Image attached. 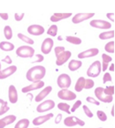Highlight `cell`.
I'll list each match as a JSON object with an SVG mask.
<instances>
[{"instance_id": "1", "label": "cell", "mask_w": 115, "mask_h": 128, "mask_svg": "<svg viewBox=\"0 0 115 128\" xmlns=\"http://www.w3.org/2000/svg\"><path fill=\"white\" fill-rule=\"evenodd\" d=\"M45 74H46L45 67H44V66H36L28 70L26 74V77L28 80L34 83L41 80L45 76Z\"/></svg>"}, {"instance_id": "2", "label": "cell", "mask_w": 115, "mask_h": 128, "mask_svg": "<svg viewBox=\"0 0 115 128\" xmlns=\"http://www.w3.org/2000/svg\"><path fill=\"white\" fill-rule=\"evenodd\" d=\"M16 54L20 58H32L35 54V50L30 46H21L16 50Z\"/></svg>"}, {"instance_id": "3", "label": "cell", "mask_w": 115, "mask_h": 128, "mask_svg": "<svg viewBox=\"0 0 115 128\" xmlns=\"http://www.w3.org/2000/svg\"><path fill=\"white\" fill-rule=\"evenodd\" d=\"M102 71V66H101V63L99 61H95L93 62L92 64L89 66V69L87 71V75L89 77H92V78H95V77H97L98 75L100 74Z\"/></svg>"}, {"instance_id": "4", "label": "cell", "mask_w": 115, "mask_h": 128, "mask_svg": "<svg viewBox=\"0 0 115 128\" xmlns=\"http://www.w3.org/2000/svg\"><path fill=\"white\" fill-rule=\"evenodd\" d=\"M95 96H96V98L99 101H101L103 102H106V104H109V102H111L113 101L112 96L106 94L104 92V88L101 87H98L95 89Z\"/></svg>"}, {"instance_id": "5", "label": "cell", "mask_w": 115, "mask_h": 128, "mask_svg": "<svg viewBox=\"0 0 115 128\" xmlns=\"http://www.w3.org/2000/svg\"><path fill=\"white\" fill-rule=\"evenodd\" d=\"M71 78L66 74H60L58 78V86L62 89H66L71 86Z\"/></svg>"}, {"instance_id": "6", "label": "cell", "mask_w": 115, "mask_h": 128, "mask_svg": "<svg viewBox=\"0 0 115 128\" xmlns=\"http://www.w3.org/2000/svg\"><path fill=\"white\" fill-rule=\"evenodd\" d=\"M64 124L65 126H68V127H72V126H74L76 124L83 126L85 124V122L83 120H81L80 118H78L71 116V117H67L66 118H65Z\"/></svg>"}, {"instance_id": "7", "label": "cell", "mask_w": 115, "mask_h": 128, "mask_svg": "<svg viewBox=\"0 0 115 128\" xmlns=\"http://www.w3.org/2000/svg\"><path fill=\"white\" fill-rule=\"evenodd\" d=\"M54 107H55V102L52 100H47L43 102L41 104H39L37 106V108H36V110L40 113L45 112V111H48L50 110H52Z\"/></svg>"}, {"instance_id": "8", "label": "cell", "mask_w": 115, "mask_h": 128, "mask_svg": "<svg viewBox=\"0 0 115 128\" xmlns=\"http://www.w3.org/2000/svg\"><path fill=\"white\" fill-rule=\"evenodd\" d=\"M58 96L60 99L66 101H72L76 99V94H74L72 91L68 90V89H61L59 93H58Z\"/></svg>"}, {"instance_id": "9", "label": "cell", "mask_w": 115, "mask_h": 128, "mask_svg": "<svg viewBox=\"0 0 115 128\" xmlns=\"http://www.w3.org/2000/svg\"><path fill=\"white\" fill-rule=\"evenodd\" d=\"M89 24L93 28H100V29H109L111 26V23L105 20H91Z\"/></svg>"}, {"instance_id": "10", "label": "cell", "mask_w": 115, "mask_h": 128, "mask_svg": "<svg viewBox=\"0 0 115 128\" xmlns=\"http://www.w3.org/2000/svg\"><path fill=\"white\" fill-rule=\"evenodd\" d=\"M95 14L94 13H77L75 16H74V18L72 19V21L74 24H78L81 23L82 21L90 19L91 17H93Z\"/></svg>"}, {"instance_id": "11", "label": "cell", "mask_w": 115, "mask_h": 128, "mask_svg": "<svg viewBox=\"0 0 115 128\" xmlns=\"http://www.w3.org/2000/svg\"><path fill=\"white\" fill-rule=\"evenodd\" d=\"M53 40L51 38H46L44 42H43V44H42V52L44 53V54H49L50 52L51 51V49L53 47Z\"/></svg>"}, {"instance_id": "12", "label": "cell", "mask_w": 115, "mask_h": 128, "mask_svg": "<svg viewBox=\"0 0 115 128\" xmlns=\"http://www.w3.org/2000/svg\"><path fill=\"white\" fill-rule=\"evenodd\" d=\"M71 55H72L71 51L65 50L64 52H62L61 54H59V56H57V61H56L57 66H62V64H64L65 63H66V61L70 58Z\"/></svg>"}, {"instance_id": "13", "label": "cell", "mask_w": 115, "mask_h": 128, "mask_svg": "<svg viewBox=\"0 0 115 128\" xmlns=\"http://www.w3.org/2000/svg\"><path fill=\"white\" fill-rule=\"evenodd\" d=\"M28 32L33 36H41L44 33V28L40 25H31L28 28Z\"/></svg>"}, {"instance_id": "14", "label": "cell", "mask_w": 115, "mask_h": 128, "mask_svg": "<svg viewBox=\"0 0 115 128\" xmlns=\"http://www.w3.org/2000/svg\"><path fill=\"white\" fill-rule=\"evenodd\" d=\"M99 53V50L96 48H92V49L82 51V52L78 54V58L81 59L82 58H90V56H95Z\"/></svg>"}, {"instance_id": "15", "label": "cell", "mask_w": 115, "mask_h": 128, "mask_svg": "<svg viewBox=\"0 0 115 128\" xmlns=\"http://www.w3.org/2000/svg\"><path fill=\"white\" fill-rule=\"evenodd\" d=\"M16 71H17V66H11L9 67L6 68L5 70L0 71V80L6 79V78L13 75Z\"/></svg>"}, {"instance_id": "16", "label": "cell", "mask_w": 115, "mask_h": 128, "mask_svg": "<svg viewBox=\"0 0 115 128\" xmlns=\"http://www.w3.org/2000/svg\"><path fill=\"white\" fill-rule=\"evenodd\" d=\"M44 86V81H42V80L37 81V82H34L31 85H29V86H27V87L23 88L22 92L23 93H28V92H30V91H33V90H36V89L42 88Z\"/></svg>"}, {"instance_id": "17", "label": "cell", "mask_w": 115, "mask_h": 128, "mask_svg": "<svg viewBox=\"0 0 115 128\" xmlns=\"http://www.w3.org/2000/svg\"><path fill=\"white\" fill-rule=\"evenodd\" d=\"M8 96H9V100L12 104H16L18 101V94L17 90H16V88L11 85L9 87V90H8Z\"/></svg>"}, {"instance_id": "18", "label": "cell", "mask_w": 115, "mask_h": 128, "mask_svg": "<svg viewBox=\"0 0 115 128\" xmlns=\"http://www.w3.org/2000/svg\"><path fill=\"white\" fill-rule=\"evenodd\" d=\"M51 90H52V88H51V86H48V87H46L45 88H44L39 94H37V96H36V98H35L36 102H41V101H43L44 98L51 92Z\"/></svg>"}, {"instance_id": "19", "label": "cell", "mask_w": 115, "mask_h": 128, "mask_svg": "<svg viewBox=\"0 0 115 128\" xmlns=\"http://www.w3.org/2000/svg\"><path fill=\"white\" fill-rule=\"evenodd\" d=\"M52 117H53L52 113H49L48 115L41 116V117L36 118L33 120V124H34L35 126H40V124H44V123L47 122V121L49 120V119H51Z\"/></svg>"}, {"instance_id": "20", "label": "cell", "mask_w": 115, "mask_h": 128, "mask_svg": "<svg viewBox=\"0 0 115 128\" xmlns=\"http://www.w3.org/2000/svg\"><path fill=\"white\" fill-rule=\"evenodd\" d=\"M15 120H16V117L14 115L6 116L4 118L0 119V128H4L6 126H8V124H13Z\"/></svg>"}, {"instance_id": "21", "label": "cell", "mask_w": 115, "mask_h": 128, "mask_svg": "<svg viewBox=\"0 0 115 128\" xmlns=\"http://www.w3.org/2000/svg\"><path fill=\"white\" fill-rule=\"evenodd\" d=\"M70 16H72V13H54L52 16L51 17V20L52 22H58L60 21L61 20H65L69 18Z\"/></svg>"}, {"instance_id": "22", "label": "cell", "mask_w": 115, "mask_h": 128, "mask_svg": "<svg viewBox=\"0 0 115 128\" xmlns=\"http://www.w3.org/2000/svg\"><path fill=\"white\" fill-rule=\"evenodd\" d=\"M81 64H82V63H81V60H74V59H73V60H71L69 62L68 68H69L70 71L74 72V71H76V70H78L81 67Z\"/></svg>"}, {"instance_id": "23", "label": "cell", "mask_w": 115, "mask_h": 128, "mask_svg": "<svg viewBox=\"0 0 115 128\" xmlns=\"http://www.w3.org/2000/svg\"><path fill=\"white\" fill-rule=\"evenodd\" d=\"M102 58H103V64H101V66H102V70L104 72H105L106 69H107L108 66H109V63L112 60L111 56H108L106 54H103L102 55Z\"/></svg>"}, {"instance_id": "24", "label": "cell", "mask_w": 115, "mask_h": 128, "mask_svg": "<svg viewBox=\"0 0 115 128\" xmlns=\"http://www.w3.org/2000/svg\"><path fill=\"white\" fill-rule=\"evenodd\" d=\"M0 49L4 51H11L14 49V45L9 42H0Z\"/></svg>"}, {"instance_id": "25", "label": "cell", "mask_w": 115, "mask_h": 128, "mask_svg": "<svg viewBox=\"0 0 115 128\" xmlns=\"http://www.w3.org/2000/svg\"><path fill=\"white\" fill-rule=\"evenodd\" d=\"M84 84H85V78L80 77L79 79H78V80L76 81L74 89H75L77 92H81V91L84 88Z\"/></svg>"}, {"instance_id": "26", "label": "cell", "mask_w": 115, "mask_h": 128, "mask_svg": "<svg viewBox=\"0 0 115 128\" xmlns=\"http://www.w3.org/2000/svg\"><path fill=\"white\" fill-rule=\"evenodd\" d=\"M115 32L114 30H111V31H107V32H104L101 33L99 34V38L101 40H107V39H111V38L114 37Z\"/></svg>"}, {"instance_id": "27", "label": "cell", "mask_w": 115, "mask_h": 128, "mask_svg": "<svg viewBox=\"0 0 115 128\" xmlns=\"http://www.w3.org/2000/svg\"><path fill=\"white\" fill-rule=\"evenodd\" d=\"M8 110H9V107L7 105V102L0 99V116L4 115Z\"/></svg>"}, {"instance_id": "28", "label": "cell", "mask_w": 115, "mask_h": 128, "mask_svg": "<svg viewBox=\"0 0 115 128\" xmlns=\"http://www.w3.org/2000/svg\"><path fill=\"white\" fill-rule=\"evenodd\" d=\"M29 126V120L27 118L21 119L17 124H15L14 128H28Z\"/></svg>"}, {"instance_id": "29", "label": "cell", "mask_w": 115, "mask_h": 128, "mask_svg": "<svg viewBox=\"0 0 115 128\" xmlns=\"http://www.w3.org/2000/svg\"><path fill=\"white\" fill-rule=\"evenodd\" d=\"M58 108H59V110H60L62 111H65V112H66L67 114H71V111H70L69 108V104H66V102H60V104H58Z\"/></svg>"}, {"instance_id": "30", "label": "cell", "mask_w": 115, "mask_h": 128, "mask_svg": "<svg viewBox=\"0 0 115 128\" xmlns=\"http://www.w3.org/2000/svg\"><path fill=\"white\" fill-rule=\"evenodd\" d=\"M66 41L69 42L70 44H75V45H79V44H81V40L79 37H75V36H67Z\"/></svg>"}, {"instance_id": "31", "label": "cell", "mask_w": 115, "mask_h": 128, "mask_svg": "<svg viewBox=\"0 0 115 128\" xmlns=\"http://www.w3.org/2000/svg\"><path fill=\"white\" fill-rule=\"evenodd\" d=\"M4 34L7 40H10L13 38V30L10 26H6L4 28Z\"/></svg>"}, {"instance_id": "32", "label": "cell", "mask_w": 115, "mask_h": 128, "mask_svg": "<svg viewBox=\"0 0 115 128\" xmlns=\"http://www.w3.org/2000/svg\"><path fill=\"white\" fill-rule=\"evenodd\" d=\"M105 50L109 53H114L115 52V42L112 41V42H108L107 44L105 45L104 47Z\"/></svg>"}, {"instance_id": "33", "label": "cell", "mask_w": 115, "mask_h": 128, "mask_svg": "<svg viewBox=\"0 0 115 128\" xmlns=\"http://www.w3.org/2000/svg\"><path fill=\"white\" fill-rule=\"evenodd\" d=\"M18 37L20 38L21 40H22L23 42H27V44H34V41H33L31 38L29 37H27L26 36H24L23 34H18Z\"/></svg>"}, {"instance_id": "34", "label": "cell", "mask_w": 115, "mask_h": 128, "mask_svg": "<svg viewBox=\"0 0 115 128\" xmlns=\"http://www.w3.org/2000/svg\"><path fill=\"white\" fill-rule=\"evenodd\" d=\"M57 33H58V26H57L56 25L51 26L47 31V34L51 36H55L57 34Z\"/></svg>"}, {"instance_id": "35", "label": "cell", "mask_w": 115, "mask_h": 128, "mask_svg": "<svg viewBox=\"0 0 115 128\" xmlns=\"http://www.w3.org/2000/svg\"><path fill=\"white\" fill-rule=\"evenodd\" d=\"M96 115H97L98 118H99L101 121H103V122H104V121L107 120V116H106V114L104 112V111L97 110V111H96Z\"/></svg>"}, {"instance_id": "36", "label": "cell", "mask_w": 115, "mask_h": 128, "mask_svg": "<svg viewBox=\"0 0 115 128\" xmlns=\"http://www.w3.org/2000/svg\"><path fill=\"white\" fill-rule=\"evenodd\" d=\"M94 87V81L90 79H85V84H84V88L85 89H90Z\"/></svg>"}, {"instance_id": "37", "label": "cell", "mask_w": 115, "mask_h": 128, "mask_svg": "<svg viewBox=\"0 0 115 128\" xmlns=\"http://www.w3.org/2000/svg\"><path fill=\"white\" fill-rule=\"evenodd\" d=\"M114 86H109V87H107L106 88H104V92L106 94H108V96H112L113 94H114Z\"/></svg>"}, {"instance_id": "38", "label": "cell", "mask_w": 115, "mask_h": 128, "mask_svg": "<svg viewBox=\"0 0 115 128\" xmlns=\"http://www.w3.org/2000/svg\"><path fill=\"white\" fill-rule=\"evenodd\" d=\"M83 110H84V112H85V114L88 116L89 118H92L93 117V114H92V112L90 111V110L89 109V108L87 107L86 105H83Z\"/></svg>"}, {"instance_id": "39", "label": "cell", "mask_w": 115, "mask_h": 128, "mask_svg": "<svg viewBox=\"0 0 115 128\" xmlns=\"http://www.w3.org/2000/svg\"><path fill=\"white\" fill-rule=\"evenodd\" d=\"M54 51H55V55H56V56H59V54H61L62 52H64L65 48L63 47V46H62V47H59H59L55 48Z\"/></svg>"}, {"instance_id": "40", "label": "cell", "mask_w": 115, "mask_h": 128, "mask_svg": "<svg viewBox=\"0 0 115 128\" xmlns=\"http://www.w3.org/2000/svg\"><path fill=\"white\" fill-rule=\"evenodd\" d=\"M81 105V101H76V102L74 104V106L72 107V109H71V110H70V111H71V112H74V111H75L76 110H77Z\"/></svg>"}, {"instance_id": "41", "label": "cell", "mask_w": 115, "mask_h": 128, "mask_svg": "<svg viewBox=\"0 0 115 128\" xmlns=\"http://www.w3.org/2000/svg\"><path fill=\"white\" fill-rule=\"evenodd\" d=\"M108 81H111V77L109 72H106L104 75V77H103V82L106 83V82H108Z\"/></svg>"}, {"instance_id": "42", "label": "cell", "mask_w": 115, "mask_h": 128, "mask_svg": "<svg viewBox=\"0 0 115 128\" xmlns=\"http://www.w3.org/2000/svg\"><path fill=\"white\" fill-rule=\"evenodd\" d=\"M86 100H87V102H91V104H96V105H97V106L99 105V102H98V101H96V100L94 99V98H93V97H90V96H88Z\"/></svg>"}, {"instance_id": "43", "label": "cell", "mask_w": 115, "mask_h": 128, "mask_svg": "<svg viewBox=\"0 0 115 128\" xmlns=\"http://www.w3.org/2000/svg\"><path fill=\"white\" fill-rule=\"evenodd\" d=\"M24 13H21V14H19V13H15V14H14V18H15V20L17 21H21V20L23 19V17H24Z\"/></svg>"}, {"instance_id": "44", "label": "cell", "mask_w": 115, "mask_h": 128, "mask_svg": "<svg viewBox=\"0 0 115 128\" xmlns=\"http://www.w3.org/2000/svg\"><path fill=\"white\" fill-rule=\"evenodd\" d=\"M3 62L6 63V64H12V59H11V58H10L9 56H6V58H3Z\"/></svg>"}, {"instance_id": "45", "label": "cell", "mask_w": 115, "mask_h": 128, "mask_svg": "<svg viewBox=\"0 0 115 128\" xmlns=\"http://www.w3.org/2000/svg\"><path fill=\"white\" fill-rule=\"evenodd\" d=\"M114 13H107V14H106V17L108 18V19H110L111 20V21H112V22H114L115 21V19H114Z\"/></svg>"}, {"instance_id": "46", "label": "cell", "mask_w": 115, "mask_h": 128, "mask_svg": "<svg viewBox=\"0 0 115 128\" xmlns=\"http://www.w3.org/2000/svg\"><path fill=\"white\" fill-rule=\"evenodd\" d=\"M36 58H37L38 59H36V60H35L34 61V63H36V62H42V61L44 60V56H42V55H40V54H37L36 55Z\"/></svg>"}, {"instance_id": "47", "label": "cell", "mask_w": 115, "mask_h": 128, "mask_svg": "<svg viewBox=\"0 0 115 128\" xmlns=\"http://www.w3.org/2000/svg\"><path fill=\"white\" fill-rule=\"evenodd\" d=\"M61 119H62V115H61V114H59V115L55 118V124H59V123L61 121Z\"/></svg>"}, {"instance_id": "48", "label": "cell", "mask_w": 115, "mask_h": 128, "mask_svg": "<svg viewBox=\"0 0 115 128\" xmlns=\"http://www.w3.org/2000/svg\"><path fill=\"white\" fill-rule=\"evenodd\" d=\"M0 17L2 18L5 20H8V14L7 13H0Z\"/></svg>"}, {"instance_id": "49", "label": "cell", "mask_w": 115, "mask_h": 128, "mask_svg": "<svg viewBox=\"0 0 115 128\" xmlns=\"http://www.w3.org/2000/svg\"><path fill=\"white\" fill-rule=\"evenodd\" d=\"M114 66H115V64H113V63L111 64V66H110V67H109V68H110V71H111V72H114V70H115Z\"/></svg>"}, {"instance_id": "50", "label": "cell", "mask_w": 115, "mask_h": 128, "mask_svg": "<svg viewBox=\"0 0 115 128\" xmlns=\"http://www.w3.org/2000/svg\"><path fill=\"white\" fill-rule=\"evenodd\" d=\"M114 106L112 107V110H111V116H114Z\"/></svg>"}, {"instance_id": "51", "label": "cell", "mask_w": 115, "mask_h": 128, "mask_svg": "<svg viewBox=\"0 0 115 128\" xmlns=\"http://www.w3.org/2000/svg\"><path fill=\"white\" fill-rule=\"evenodd\" d=\"M0 71H1V63H0Z\"/></svg>"}]
</instances>
